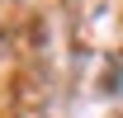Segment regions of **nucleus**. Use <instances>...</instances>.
Masks as SVG:
<instances>
[]
</instances>
